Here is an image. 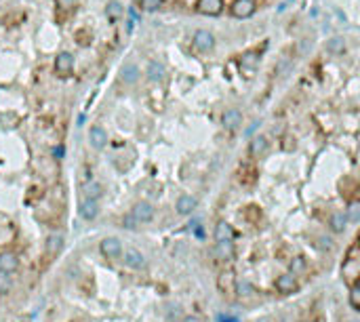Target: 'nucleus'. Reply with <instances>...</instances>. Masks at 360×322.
Here are the masks:
<instances>
[{"label": "nucleus", "mask_w": 360, "mask_h": 322, "mask_svg": "<svg viewBox=\"0 0 360 322\" xmlns=\"http://www.w3.org/2000/svg\"><path fill=\"white\" fill-rule=\"evenodd\" d=\"M217 286H219V291H221L223 295H227V297H232V295L236 293V289H238V282H236V274L232 270H225L219 274V278H217Z\"/></svg>", "instance_id": "nucleus-1"}, {"label": "nucleus", "mask_w": 360, "mask_h": 322, "mask_svg": "<svg viewBox=\"0 0 360 322\" xmlns=\"http://www.w3.org/2000/svg\"><path fill=\"white\" fill-rule=\"evenodd\" d=\"M72 70H74L72 53L61 51L59 55L55 57V72H57V76H70V74H72Z\"/></svg>", "instance_id": "nucleus-2"}, {"label": "nucleus", "mask_w": 360, "mask_h": 322, "mask_svg": "<svg viewBox=\"0 0 360 322\" xmlns=\"http://www.w3.org/2000/svg\"><path fill=\"white\" fill-rule=\"evenodd\" d=\"M230 11L234 17H238V19H247L255 13V0H234Z\"/></svg>", "instance_id": "nucleus-3"}, {"label": "nucleus", "mask_w": 360, "mask_h": 322, "mask_svg": "<svg viewBox=\"0 0 360 322\" xmlns=\"http://www.w3.org/2000/svg\"><path fill=\"white\" fill-rule=\"evenodd\" d=\"M192 44H194V49L200 51V53H207L215 47V36L207 32V30H198L194 34V40H192Z\"/></svg>", "instance_id": "nucleus-4"}, {"label": "nucleus", "mask_w": 360, "mask_h": 322, "mask_svg": "<svg viewBox=\"0 0 360 322\" xmlns=\"http://www.w3.org/2000/svg\"><path fill=\"white\" fill-rule=\"evenodd\" d=\"M99 248H101V253H103V257H108V259H118L120 255H122V242L118 238H103L101 240V244H99Z\"/></svg>", "instance_id": "nucleus-5"}, {"label": "nucleus", "mask_w": 360, "mask_h": 322, "mask_svg": "<svg viewBox=\"0 0 360 322\" xmlns=\"http://www.w3.org/2000/svg\"><path fill=\"white\" fill-rule=\"evenodd\" d=\"M131 213L135 215V219L139 221V223H150L152 219H154V207L150 202H135L133 204V209H131Z\"/></svg>", "instance_id": "nucleus-6"}, {"label": "nucleus", "mask_w": 360, "mask_h": 322, "mask_svg": "<svg viewBox=\"0 0 360 322\" xmlns=\"http://www.w3.org/2000/svg\"><path fill=\"white\" fill-rule=\"evenodd\" d=\"M89 141L95 150H103L108 146V131H105L101 124H95V127L89 129Z\"/></svg>", "instance_id": "nucleus-7"}, {"label": "nucleus", "mask_w": 360, "mask_h": 322, "mask_svg": "<svg viewBox=\"0 0 360 322\" xmlns=\"http://www.w3.org/2000/svg\"><path fill=\"white\" fill-rule=\"evenodd\" d=\"M125 263L131 267V270H145V265H147L145 257L139 253L137 248H127L125 250Z\"/></svg>", "instance_id": "nucleus-8"}, {"label": "nucleus", "mask_w": 360, "mask_h": 322, "mask_svg": "<svg viewBox=\"0 0 360 322\" xmlns=\"http://www.w3.org/2000/svg\"><path fill=\"white\" fill-rule=\"evenodd\" d=\"M196 11L203 15H219L223 11V0H198Z\"/></svg>", "instance_id": "nucleus-9"}, {"label": "nucleus", "mask_w": 360, "mask_h": 322, "mask_svg": "<svg viewBox=\"0 0 360 322\" xmlns=\"http://www.w3.org/2000/svg\"><path fill=\"white\" fill-rule=\"evenodd\" d=\"M297 280H295V274H283L276 278V291L283 293V295H288V293H295L297 291Z\"/></svg>", "instance_id": "nucleus-10"}, {"label": "nucleus", "mask_w": 360, "mask_h": 322, "mask_svg": "<svg viewBox=\"0 0 360 322\" xmlns=\"http://www.w3.org/2000/svg\"><path fill=\"white\" fill-rule=\"evenodd\" d=\"M17 267H19V257L11 250H4L0 253V272H6V274H13Z\"/></svg>", "instance_id": "nucleus-11"}, {"label": "nucleus", "mask_w": 360, "mask_h": 322, "mask_svg": "<svg viewBox=\"0 0 360 322\" xmlns=\"http://www.w3.org/2000/svg\"><path fill=\"white\" fill-rule=\"evenodd\" d=\"M221 122H223V127H225L227 131H236V129H238L240 124H242V114L236 110V107H230V110L223 112Z\"/></svg>", "instance_id": "nucleus-12"}, {"label": "nucleus", "mask_w": 360, "mask_h": 322, "mask_svg": "<svg viewBox=\"0 0 360 322\" xmlns=\"http://www.w3.org/2000/svg\"><path fill=\"white\" fill-rule=\"evenodd\" d=\"M268 137H263V135H257V137H253L251 141V146H249V154L253 158H261V156H266V152H268Z\"/></svg>", "instance_id": "nucleus-13"}, {"label": "nucleus", "mask_w": 360, "mask_h": 322, "mask_svg": "<svg viewBox=\"0 0 360 322\" xmlns=\"http://www.w3.org/2000/svg\"><path fill=\"white\" fill-rule=\"evenodd\" d=\"M196 207H198V200L194 198V196H188V194L179 196L177 204H175V209H177V213H179V215H190V213L194 211Z\"/></svg>", "instance_id": "nucleus-14"}, {"label": "nucleus", "mask_w": 360, "mask_h": 322, "mask_svg": "<svg viewBox=\"0 0 360 322\" xmlns=\"http://www.w3.org/2000/svg\"><path fill=\"white\" fill-rule=\"evenodd\" d=\"M97 213H99V202L97 200H89V198H84L80 202V217L82 219H95L97 217Z\"/></svg>", "instance_id": "nucleus-15"}, {"label": "nucleus", "mask_w": 360, "mask_h": 322, "mask_svg": "<svg viewBox=\"0 0 360 322\" xmlns=\"http://www.w3.org/2000/svg\"><path fill=\"white\" fill-rule=\"evenodd\" d=\"M234 228L227 221H219L215 226V240L221 242V240H234Z\"/></svg>", "instance_id": "nucleus-16"}, {"label": "nucleus", "mask_w": 360, "mask_h": 322, "mask_svg": "<svg viewBox=\"0 0 360 322\" xmlns=\"http://www.w3.org/2000/svg\"><path fill=\"white\" fill-rule=\"evenodd\" d=\"M101 194H103V187H101L99 181H86V183L82 185V196H84V198H89V200H99Z\"/></svg>", "instance_id": "nucleus-17"}, {"label": "nucleus", "mask_w": 360, "mask_h": 322, "mask_svg": "<svg viewBox=\"0 0 360 322\" xmlns=\"http://www.w3.org/2000/svg\"><path fill=\"white\" fill-rule=\"evenodd\" d=\"M120 80L125 84H135L139 80V68L133 66V64H127L125 68L120 70Z\"/></svg>", "instance_id": "nucleus-18"}, {"label": "nucleus", "mask_w": 360, "mask_h": 322, "mask_svg": "<svg viewBox=\"0 0 360 322\" xmlns=\"http://www.w3.org/2000/svg\"><path fill=\"white\" fill-rule=\"evenodd\" d=\"M257 66H259V55L255 51H247V53H242V55H240V68L242 70L253 72Z\"/></svg>", "instance_id": "nucleus-19"}, {"label": "nucleus", "mask_w": 360, "mask_h": 322, "mask_svg": "<svg viewBox=\"0 0 360 322\" xmlns=\"http://www.w3.org/2000/svg\"><path fill=\"white\" fill-rule=\"evenodd\" d=\"M147 78H150L152 82H160L164 78V66L160 61H150V64H147Z\"/></svg>", "instance_id": "nucleus-20"}, {"label": "nucleus", "mask_w": 360, "mask_h": 322, "mask_svg": "<svg viewBox=\"0 0 360 322\" xmlns=\"http://www.w3.org/2000/svg\"><path fill=\"white\" fill-rule=\"evenodd\" d=\"M122 13H125V6H122L118 0H110L108 6H105V15H108V19L110 21H116L122 17Z\"/></svg>", "instance_id": "nucleus-21"}, {"label": "nucleus", "mask_w": 360, "mask_h": 322, "mask_svg": "<svg viewBox=\"0 0 360 322\" xmlns=\"http://www.w3.org/2000/svg\"><path fill=\"white\" fill-rule=\"evenodd\" d=\"M61 246H64V238H61L59 234H53V236L47 238V255L49 257H55L61 250Z\"/></svg>", "instance_id": "nucleus-22"}, {"label": "nucleus", "mask_w": 360, "mask_h": 322, "mask_svg": "<svg viewBox=\"0 0 360 322\" xmlns=\"http://www.w3.org/2000/svg\"><path fill=\"white\" fill-rule=\"evenodd\" d=\"M217 257L219 259H232L234 257V242L232 240H221V242H217Z\"/></svg>", "instance_id": "nucleus-23"}, {"label": "nucleus", "mask_w": 360, "mask_h": 322, "mask_svg": "<svg viewBox=\"0 0 360 322\" xmlns=\"http://www.w3.org/2000/svg\"><path fill=\"white\" fill-rule=\"evenodd\" d=\"M327 49H329V53H333V55H344L346 40L341 38V36H333V38L327 42Z\"/></svg>", "instance_id": "nucleus-24"}, {"label": "nucleus", "mask_w": 360, "mask_h": 322, "mask_svg": "<svg viewBox=\"0 0 360 322\" xmlns=\"http://www.w3.org/2000/svg\"><path fill=\"white\" fill-rule=\"evenodd\" d=\"M346 223H348V217L344 213H333L331 215V221H329V226L333 232H344L346 230Z\"/></svg>", "instance_id": "nucleus-25"}, {"label": "nucleus", "mask_w": 360, "mask_h": 322, "mask_svg": "<svg viewBox=\"0 0 360 322\" xmlns=\"http://www.w3.org/2000/svg\"><path fill=\"white\" fill-rule=\"evenodd\" d=\"M346 217L348 221H360V200H352L348 204V209H346Z\"/></svg>", "instance_id": "nucleus-26"}, {"label": "nucleus", "mask_w": 360, "mask_h": 322, "mask_svg": "<svg viewBox=\"0 0 360 322\" xmlns=\"http://www.w3.org/2000/svg\"><path fill=\"white\" fill-rule=\"evenodd\" d=\"M11 286H13L11 276H8L6 272H0V295H6L8 291H11Z\"/></svg>", "instance_id": "nucleus-27"}, {"label": "nucleus", "mask_w": 360, "mask_h": 322, "mask_svg": "<svg viewBox=\"0 0 360 322\" xmlns=\"http://www.w3.org/2000/svg\"><path fill=\"white\" fill-rule=\"evenodd\" d=\"M139 4H142L144 11L154 13V11H158V8L162 6V0H139Z\"/></svg>", "instance_id": "nucleus-28"}, {"label": "nucleus", "mask_w": 360, "mask_h": 322, "mask_svg": "<svg viewBox=\"0 0 360 322\" xmlns=\"http://www.w3.org/2000/svg\"><path fill=\"white\" fill-rule=\"evenodd\" d=\"M122 226H125L127 230H135L139 226V221L135 219L133 213H129V215H125V217H122Z\"/></svg>", "instance_id": "nucleus-29"}, {"label": "nucleus", "mask_w": 360, "mask_h": 322, "mask_svg": "<svg viewBox=\"0 0 360 322\" xmlns=\"http://www.w3.org/2000/svg\"><path fill=\"white\" fill-rule=\"evenodd\" d=\"M303 267H305V261H303V259H301V257H295V259H293V261H291V272H293V274H297V272H301V270H303Z\"/></svg>", "instance_id": "nucleus-30"}, {"label": "nucleus", "mask_w": 360, "mask_h": 322, "mask_svg": "<svg viewBox=\"0 0 360 322\" xmlns=\"http://www.w3.org/2000/svg\"><path fill=\"white\" fill-rule=\"evenodd\" d=\"M236 291H240V297H242V295H244V297H249V295L253 293V286H251L247 280H244V282L238 284V289H236Z\"/></svg>", "instance_id": "nucleus-31"}, {"label": "nucleus", "mask_w": 360, "mask_h": 322, "mask_svg": "<svg viewBox=\"0 0 360 322\" xmlns=\"http://www.w3.org/2000/svg\"><path fill=\"white\" fill-rule=\"evenodd\" d=\"M350 301H352V306L360 308V289H358V286H354L352 293H350Z\"/></svg>", "instance_id": "nucleus-32"}, {"label": "nucleus", "mask_w": 360, "mask_h": 322, "mask_svg": "<svg viewBox=\"0 0 360 322\" xmlns=\"http://www.w3.org/2000/svg\"><path fill=\"white\" fill-rule=\"evenodd\" d=\"M74 2H78V0H59V4H64V6H72Z\"/></svg>", "instance_id": "nucleus-33"}, {"label": "nucleus", "mask_w": 360, "mask_h": 322, "mask_svg": "<svg viewBox=\"0 0 360 322\" xmlns=\"http://www.w3.org/2000/svg\"><path fill=\"white\" fill-rule=\"evenodd\" d=\"M183 322H203L198 316H188V318H183Z\"/></svg>", "instance_id": "nucleus-34"}, {"label": "nucleus", "mask_w": 360, "mask_h": 322, "mask_svg": "<svg viewBox=\"0 0 360 322\" xmlns=\"http://www.w3.org/2000/svg\"><path fill=\"white\" fill-rule=\"evenodd\" d=\"M356 286H358V289H360V280H358V284H356Z\"/></svg>", "instance_id": "nucleus-35"}]
</instances>
